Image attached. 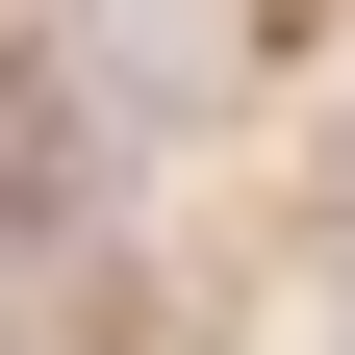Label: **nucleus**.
Here are the masks:
<instances>
[{"instance_id":"nucleus-1","label":"nucleus","mask_w":355,"mask_h":355,"mask_svg":"<svg viewBox=\"0 0 355 355\" xmlns=\"http://www.w3.org/2000/svg\"><path fill=\"white\" fill-rule=\"evenodd\" d=\"M51 229H76V127H51V102H0V254H51Z\"/></svg>"}]
</instances>
